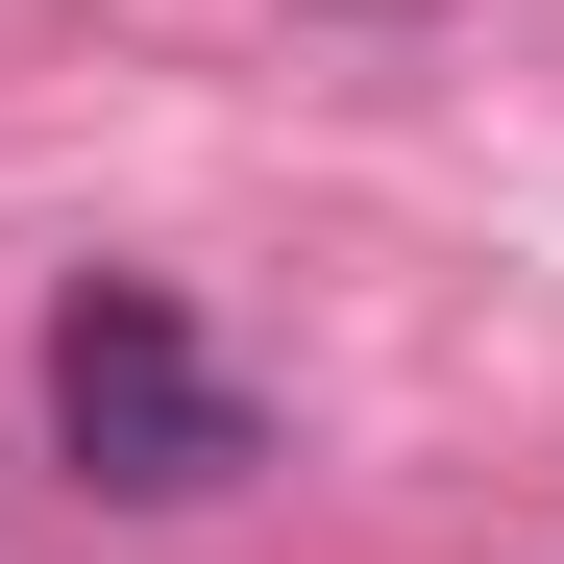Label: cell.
Segmentation results:
<instances>
[{"label": "cell", "instance_id": "1", "mask_svg": "<svg viewBox=\"0 0 564 564\" xmlns=\"http://www.w3.org/2000/svg\"><path fill=\"white\" fill-rule=\"evenodd\" d=\"M50 442H74V491H148V516L246 491V393H221V344L148 270H74L50 295Z\"/></svg>", "mask_w": 564, "mask_h": 564}]
</instances>
